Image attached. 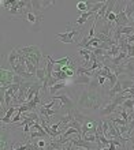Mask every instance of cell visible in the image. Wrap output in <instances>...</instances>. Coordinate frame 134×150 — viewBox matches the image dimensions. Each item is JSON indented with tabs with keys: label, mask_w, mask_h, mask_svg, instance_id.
<instances>
[{
	"label": "cell",
	"mask_w": 134,
	"mask_h": 150,
	"mask_svg": "<svg viewBox=\"0 0 134 150\" xmlns=\"http://www.w3.org/2000/svg\"><path fill=\"white\" fill-rule=\"evenodd\" d=\"M19 53L26 57V59L33 63L36 67L38 68L40 66V62L43 59V52H41V48L40 47H36V45H29V47H22V48H18Z\"/></svg>",
	"instance_id": "obj_1"
},
{
	"label": "cell",
	"mask_w": 134,
	"mask_h": 150,
	"mask_svg": "<svg viewBox=\"0 0 134 150\" xmlns=\"http://www.w3.org/2000/svg\"><path fill=\"white\" fill-rule=\"evenodd\" d=\"M25 18L28 21L30 26H32V30L34 32H38L40 30V26L43 23V14L34 8H32V3L29 1V6H28V10L25 11Z\"/></svg>",
	"instance_id": "obj_2"
},
{
	"label": "cell",
	"mask_w": 134,
	"mask_h": 150,
	"mask_svg": "<svg viewBox=\"0 0 134 150\" xmlns=\"http://www.w3.org/2000/svg\"><path fill=\"white\" fill-rule=\"evenodd\" d=\"M81 36H82V33L79 32V30H77V29H70L68 32L56 34V38L60 40V42H63V44H71V42H74L77 37H81Z\"/></svg>",
	"instance_id": "obj_3"
},
{
	"label": "cell",
	"mask_w": 134,
	"mask_h": 150,
	"mask_svg": "<svg viewBox=\"0 0 134 150\" xmlns=\"http://www.w3.org/2000/svg\"><path fill=\"white\" fill-rule=\"evenodd\" d=\"M52 100H59L60 103H62V107L66 108L67 112H71L74 111V103L70 100V97H67L66 94H56L53 97H51Z\"/></svg>",
	"instance_id": "obj_4"
},
{
	"label": "cell",
	"mask_w": 134,
	"mask_h": 150,
	"mask_svg": "<svg viewBox=\"0 0 134 150\" xmlns=\"http://www.w3.org/2000/svg\"><path fill=\"white\" fill-rule=\"evenodd\" d=\"M115 26H118V28H123V26H130V25H129V18H127V15H126V12H125V10H122V11H119L118 14H116Z\"/></svg>",
	"instance_id": "obj_5"
},
{
	"label": "cell",
	"mask_w": 134,
	"mask_h": 150,
	"mask_svg": "<svg viewBox=\"0 0 134 150\" xmlns=\"http://www.w3.org/2000/svg\"><path fill=\"white\" fill-rule=\"evenodd\" d=\"M71 143H73V146H78L79 149H86V150H91L92 149V142H88V141H85V139L79 138V137H75V138H73L70 141Z\"/></svg>",
	"instance_id": "obj_6"
},
{
	"label": "cell",
	"mask_w": 134,
	"mask_h": 150,
	"mask_svg": "<svg viewBox=\"0 0 134 150\" xmlns=\"http://www.w3.org/2000/svg\"><path fill=\"white\" fill-rule=\"evenodd\" d=\"M32 3V8H34V10H37V11H44L45 8H48L49 6H53L55 4V1H40V0H33V1H30Z\"/></svg>",
	"instance_id": "obj_7"
},
{
	"label": "cell",
	"mask_w": 134,
	"mask_h": 150,
	"mask_svg": "<svg viewBox=\"0 0 134 150\" xmlns=\"http://www.w3.org/2000/svg\"><path fill=\"white\" fill-rule=\"evenodd\" d=\"M8 63H10L12 70L16 67V64L19 63V51L18 49H12L10 52V55H8Z\"/></svg>",
	"instance_id": "obj_8"
},
{
	"label": "cell",
	"mask_w": 134,
	"mask_h": 150,
	"mask_svg": "<svg viewBox=\"0 0 134 150\" xmlns=\"http://www.w3.org/2000/svg\"><path fill=\"white\" fill-rule=\"evenodd\" d=\"M116 107H118V105H116L114 101H111L110 104H107L105 107H103L101 109H100V113H101V116H111V115L115 112Z\"/></svg>",
	"instance_id": "obj_9"
},
{
	"label": "cell",
	"mask_w": 134,
	"mask_h": 150,
	"mask_svg": "<svg viewBox=\"0 0 134 150\" xmlns=\"http://www.w3.org/2000/svg\"><path fill=\"white\" fill-rule=\"evenodd\" d=\"M18 111V108L14 105V107H10L7 109V112H6V115H4L3 117H1V122H3V124H8V123H11V119H12V115H14V112Z\"/></svg>",
	"instance_id": "obj_10"
},
{
	"label": "cell",
	"mask_w": 134,
	"mask_h": 150,
	"mask_svg": "<svg viewBox=\"0 0 134 150\" xmlns=\"http://www.w3.org/2000/svg\"><path fill=\"white\" fill-rule=\"evenodd\" d=\"M93 14H95V12H92L91 10H89L88 12H82V14H81V16H79L78 19L75 21V22H73V25H78V26H82V25L85 23V22H86V21L89 19V18H91L92 15H93Z\"/></svg>",
	"instance_id": "obj_11"
},
{
	"label": "cell",
	"mask_w": 134,
	"mask_h": 150,
	"mask_svg": "<svg viewBox=\"0 0 134 150\" xmlns=\"http://www.w3.org/2000/svg\"><path fill=\"white\" fill-rule=\"evenodd\" d=\"M122 91H123L122 83L118 81V83H116L114 87H111V90L108 91V96H110V98H114V97H116V96H118L119 93H122Z\"/></svg>",
	"instance_id": "obj_12"
},
{
	"label": "cell",
	"mask_w": 134,
	"mask_h": 150,
	"mask_svg": "<svg viewBox=\"0 0 134 150\" xmlns=\"http://www.w3.org/2000/svg\"><path fill=\"white\" fill-rule=\"evenodd\" d=\"M125 12H126L129 21L133 18L134 15V1H126V7H125Z\"/></svg>",
	"instance_id": "obj_13"
},
{
	"label": "cell",
	"mask_w": 134,
	"mask_h": 150,
	"mask_svg": "<svg viewBox=\"0 0 134 150\" xmlns=\"http://www.w3.org/2000/svg\"><path fill=\"white\" fill-rule=\"evenodd\" d=\"M63 87H66V83L64 82H60V83H56V85H53L52 87H49V96L51 97H53V96H56V93L60 90V89H63Z\"/></svg>",
	"instance_id": "obj_14"
},
{
	"label": "cell",
	"mask_w": 134,
	"mask_h": 150,
	"mask_svg": "<svg viewBox=\"0 0 134 150\" xmlns=\"http://www.w3.org/2000/svg\"><path fill=\"white\" fill-rule=\"evenodd\" d=\"M45 76H47V68H37V72H36V78L40 83H43L45 81Z\"/></svg>",
	"instance_id": "obj_15"
},
{
	"label": "cell",
	"mask_w": 134,
	"mask_h": 150,
	"mask_svg": "<svg viewBox=\"0 0 134 150\" xmlns=\"http://www.w3.org/2000/svg\"><path fill=\"white\" fill-rule=\"evenodd\" d=\"M119 82L122 83V87L123 90H126V89H131V87H134V79H118Z\"/></svg>",
	"instance_id": "obj_16"
},
{
	"label": "cell",
	"mask_w": 134,
	"mask_h": 150,
	"mask_svg": "<svg viewBox=\"0 0 134 150\" xmlns=\"http://www.w3.org/2000/svg\"><path fill=\"white\" fill-rule=\"evenodd\" d=\"M75 83L91 85V83H92V79H91V76H88V75H78V76H77V79H75Z\"/></svg>",
	"instance_id": "obj_17"
},
{
	"label": "cell",
	"mask_w": 134,
	"mask_h": 150,
	"mask_svg": "<svg viewBox=\"0 0 134 150\" xmlns=\"http://www.w3.org/2000/svg\"><path fill=\"white\" fill-rule=\"evenodd\" d=\"M110 122L118 124V126H129V122L122 117H110Z\"/></svg>",
	"instance_id": "obj_18"
},
{
	"label": "cell",
	"mask_w": 134,
	"mask_h": 150,
	"mask_svg": "<svg viewBox=\"0 0 134 150\" xmlns=\"http://www.w3.org/2000/svg\"><path fill=\"white\" fill-rule=\"evenodd\" d=\"M45 137H48L45 131H33L30 134V141H33L34 138H45Z\"/></svg>",
	"instance_id": "obj_19"
},
{
	"label": "cell",
	"mask_w": 134,
	"mask_h": 150,
	"mask_svg": "<svg viewBox=\"0 0 134 150\" xmlns=\"http://www.w3.org/2000/svg\"><path fill=\"white\" fill-rule=\"evenodd\" d=\"M122 108L123 109H134V98H129V100H125L122 104Z\"/></svg>",
	"instance_id": "obj_20"
},
{
	"label": "cell",
	"mask_w": 134,
	"mask_h": 150,
	"mask_svg": "<svg viewBox=\"0 0 134 150\" xmlns=\"http://www.w3.org/2000/svg\"><path fill=\"white\" fill-rule=\"evenodd\" d=\"M70 60H71V57L66 56V57L59 59V60H53V59H52V62H53V64H58V66H67V62H70Z\"/></svg>",
	"instance_id": "obj_21"
},
{
	"label": "cell",
	"mask_w": 134,
	"mask_h": 150,
	"mask_svg": "<svg viewBox=\"0 0 134 150\" xmlns=\"http://www.w3.org/2000/svg\"><path fill=\"white\" fill-rule=\"evenodd\" d=\"M134 57V47L133 44H129V47H127V59H131Z\"/></svg>",
	"instance_id": "obj_22"
},
{
	"label": "cell",
	"mask_w": 134,
	"mask_h": 150,
	"mask_svg": "<svg viewBox=\"0 0 134 150\" xmlns=\"http://www.w3.org/2000/svg\"><path fill=\"white\" fill-rule=\"evenodd\" d=\"M55 107V100H51V103L45 104V105H43V108H45V109H52V108Z\"/></svg>",
	"instance_id": "obj_23"
},
{
	"label": "cell",
	"mask_w": 134,
	"mask_h": 150,
	"mask_svg": "<svg viewBox=\"0 0 134 150\" xmlns=\"http://www.w3.org/2000/svg\"><path fill=\"white\" fill-rule=\"evenodd\" d=\"M48 143L45 142V141H37V146L40 147V149H43V147H45Z\"/></svg>",
	"instance_id": "obj_24"
},
{
	"label": "cell",
	"mask_w": 134,
	"mask_h": 150,
	"mask_svg": "<svg viewBox=\"0 0 134 150\" xmlns=\"http://www.w3.org/2000/svg\"><path fill=\"white\" fill-rule=\"evenodd\" d=\"M97 76V81H99V85H101V86H104V83H105V78L104 76H99V75H96Z\"/></svg>",
	"instance_id": "obj_25"
},
{
	"label": "cell",
	"mask_w": 134,
	"mask_h": 150,
	"mask_svg": "<svg viewBox=\"0 0 134 150\" xmlns=\"http://www.w3.org/2000/svg\"><path fill=\"white\" fill-rule=\"evenodd\" d=\"M108 149H110V150H115V149H116V146H115L114 143H111V145H108Z\"/></svg>",
	"instance_id": "obj_26"
},
{
	"label": "cell",
	"mask_w": 134,
	"mask_h": 150,
	"mask_svg": "<svg viewBox=\"0 0 134 150\" xmlns=\"http://www.w3.org/2000/svg\"><path fill=\"white\" fill-rule=\"evenodd\" d=\"M8 150H16V146H15V145H14V143H12V145H11V146H10V149H8Z\"/></svg>",
	"instance_id": "obj_27"
},
{
	"label": "cell",
	"mask_w": 134,
	"mask_h": 150,
	"mask_svg": "<svg viewBox=\"0 0 134 150\" xmlns=\"http://www.w3.org/2000/svg\"><path fill=\"white\" fill-rule=\"evenodd\" d=\"M33 150H40V147L37 146V143H36V145H34V149H33Z\"/></svg>",
	"instance_id": "obj_28"
},
{
	"label": "cell",
	"mask_w": 134,
	"mask_h": 150,
	"mask_svg": "<svg viewBox=\"0 0 134 150\" xmlns=\"http://www.w3.org/2000/svg\"><path fill=\"white\" fill-rule=\"evenodd\" d=\"M100 150H110L108 147H103V149H100Z\"/></svg>",
	"instance_id": "obj_29"
},
{
	"label": "cell",
	"mask_w": 134,
	"mask_h": 150,
	"mask_svg": "<svg viewBox=\"0 0 134 150\" xmlns=\"http://www.w3.org/2000/svg\"><path fill=\"white\" fill-rule=\"evenodd\" d=\"M131 22H133V23H134V15H133V18H131Z\"/></svg>",
	"instance_id": "obj_30"
}]
</instances>
